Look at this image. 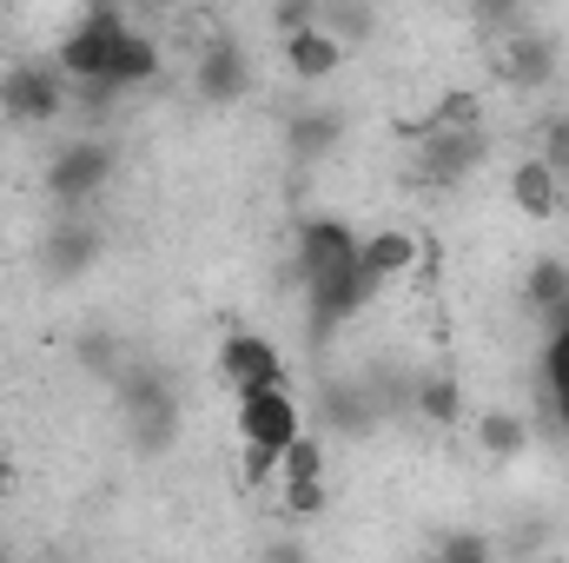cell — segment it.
I'll list each match as a JSON object with an SVG mask.
<instances>
[{
	"label": "cell",
	"instance_id": "obj_1",
	"mask_svg": "<svg viewBox=\"0 0 569 563\" xmlns=\"http://www.w3.org/2000/svg\"><path fill=\"white\" fill-rule=\"evenodd\" d=\"M298 279H305V305H311V332L331 338L371 292L358 273V233L345 219H311L298 233Z\"/></svg>",
	"mask_w": 569,
	"mask_h": 563
},
{
	"label": "cell",
	"instance_id": "obj_2",
	"mask_svg": "<svg viewBox=\"0 0 569 563\" xmlns=\"http://www.w3.org/2000/svg\"><path fill=\"white\" fill-rule=\"evenodd\" d=\"M73 100V80L60 67H40V60H20L0 73V113L13 127H53Z\"/></svg>",
	"mask_w": 569,
	"mask_h": 563
},
{
	"label": "cell",
	"instance_id": "obj_3",
	"mask_svg": "<svg viewBox=\"0 0 569 563\" xmlns=\"http://www.w3.org/2000/svg\"><path fill=\"white\" fill-rule=\"evenodd\" d=\"M120 27H127V13H113V7H93L67 40H60V53H53V67L80 87V80H113V47H120ZM127 93V87H120Z\"/></svg>",
	"mask_w": 569,
	"mask_h": 563
},
{
	"label": "cell",
	"instance_id": "obj_4",
	"mask_svg": "<svg viewBox=\"0 0 569 563\" xmlns=\"http://www.w3.org/2000/svg\"><path fill=\"white\" fill-rule=\"evenodd\" d=\"M557 60H563V53H557V33H537V27H503L497 47H490V73H497L503 87H517V93L550 87Z\"/></svg>",
	"mask_w": 569,
	"mask_h": 563
},
{
	"label": "cell",
	"instance_id": "obj_5",
	"mask_svg": "<svg viewBox=\"0 0 569 563\" xmlns=\"http://www.w3.org/2000/svg\"><path fill=\"white\" fill-rule=\"evenodd\" d=\"M113 166H120V159H113L107 140H67L53 152V166H47V192H53L60 206H87V199L107 192Z\"/></svg>",
	"mask_w": 569,
	"mask_h": 563
},
{
	"label": "cell",
	"instance_id": "obj_6",
	"mask_svg": "<svg viewBox=\"0 0 569 563\" xmlns=\"http://www.w3.org/2000/svg\"><path fill=\"white\" fill-rule=\"evenodd\" d=\"M298 431H305V412H298L291 385H252V392H239V437L246 444L284 451Z\"/></svg>",
	"mask_w": 569,
	"mask_h": 563
},
{
	"label": "cell",
	"instance_id": "obj_7",
	"mask_svg": "<svg viewBox=\"0 0 569 563\" xmlns=\"http://www.w3.org/2000/svg\"><path fill=\"white\" fill-rule=\"evenodd\" d=\"M219 378L232 385V392H252V385H291V365H284V352L272 338H259V332H232L226 345H219Z\"/></svg>",
	"mask_w": 569,
	"mask_h": 563
},
{
	"label": "cell",
	"instance_id": "obj_8",
	"mask_svg": "<svg viewBox=\"0 0 569 563\" xmlns=\"http://www.w3.org/2000/svg\"><path fill=\"white\" fill-rule=\"evenodd\" d=\"M192 87H199V100L206 107H232L246 87H252V67H246V53H239V40H206L199 47V67H192Z\"/></svg>",
	"mask_w": 569,
	"mask_h": 563
},
{
	"label": "cell",
	"instance_id": "obj_9",
	"mask_svg": "<svg viewBox=\"0 0 569 563\" xmlns=\"http://www.w3.org/2000/svg\"><path fill=\"white\" fill-rule=\"evenodd\" d=\"M418 233H405V226H378L371 239H358V273H365V292H385L391 279H405L411 266H418Z\"/></svg>",
	"mask_w": 569,
	"mask_h": 563
},
{
	"label": "cell",
	"instance_id": "obj_10",
	"mask_svg": "<svg viewBox=\"0 0 569 563\" xmlns=\"http://www.w3.org/2000/svg\"><path fill=\"white\" fill-rule=\"evenodd\" d=\"M279 47H284L291 80H305V87H318V80H331V73L345 67V40H338V33H325L318 20H311V27H291V33H279Z\"/></svg>",
	"mask_w": 569,
	"mask_h": 563
},
{
	"label": "cell",
	"instance_id": "obj_11",
	"mask_svg": "<svg viewBox=\"0 0 569 563\" xmlns=\"http://www.w3.org/2000/svg\"><path fill=\"white\" fill-rule=\"evenodd\" d=\"M510 199H517V213H523V219H557V213L569 206V186L550 172V159H537V152H530V159H517V166H510Z\"/></svg>",
	"mask_w": 569,
	"mask_h": 563
},
{
	"label": "cell",
	"instance_id": "obj_12",
	"mask_svg": "<svg viewBox=\"0 0 569 563\" xmlns=\"http://www.w3.org/2000/svg\"><path fill=\"white\" fill-rule=\"evenodd\" d=\"M159 40L140 27H120V47H113V87H152L159 80Z\"/></svg>",
	"mask_w": 569,
	"mask_h": 563
},
{
	"label": "cell",
	"instance_id": "obj_13",
	"mask_svg": "<svg viewBox=\"0 0 569 563\" xmlns=\"http://www.w3.org/2000/svg\"><path fill=\"white\" fill-rule=\"evenodd\" d=\"M477 444H483L490 457H523V451H530V424H523V412H510V405H490V412L477 418Z\"/></svg>",
	"mask_w": 569,
	"mask_h": 563
},
{
	"label": "cell",
	"instance_id": "obj_14",
	"mask_svg": "<svg viewBox=\"0 0 569 563\" xmlns=\"http://www.w3.org/2000/svg\"><path fill=\"white\" fill-rule=\"evenodd\" d=\"M411 412H418L425 424H457V412H463V385H457L450 372H430V378L411 385Z\"/></svg>",
	"mask_w": 569,
	"mask_h": 563
},
{
	"label": "cell",
	"instance_id": "obj_15",
	"mask_svg": "<svg viewBox=\"0 0 569 563\" xmlns=\"http://www.w3.org/2000/svg\"><path fill=\"white\" fill-rule=\"evenodd\" d=\"M318 27L338 33L345 47H358V40L378 33V7H371V0H318Z\"/></svg>",
	"mask_w": 569,
	"mask_h": 563
},
{
	"label": "cell",
	"instance_id": "obj_16",
	"mask_svg": "<svg viewBox=\"0 0 569 563\" xmlns=\"http://www.w3.org/2000/svg\"><path fill=\"white\" fill-rule=\"evenodd\" d=\"M523 305H530V312H550V318L569 312V266L563 259H537V266H530V279H523Z\"/></svg>",
	"mask_w": 569,
	"mask_h": 563
},
{
	"label": "cell",
	"instance_id": "obj_17",
	"mask_svg": "<svg viewBox=\"0 0 569 563\" xmlns=\"http://www.w3.org/2000/svg\"><path fill=\"white\" fill-rule=\"evenodd\" d=\"M543 385H550V398H557V418L569 424V312H557V325H550V352H543Z\"/></svg>",
	"mask_w": 569,
	"mask_h": 563
},
{
	"label": "cell",
	"instance_id": "obj_18",
	"mask_svg": "<svg viewBox=\"0 0 569 563\" xmlns=\"http://www.w3.org/2000/svg\"><path fill=\"white\" fill-rule=\"evenodd\" d=\"M87 259H93V233H87V226H53V239H47V273L67 279V273H80Z\"/></svg>",
	"mask_w": 569,
	"mask_h": 563
},
{
	"label": "cell",
	"instance_id": "obj_19",
	"mask_svg": "<svg viewBox=\"0 0 569 563\" xmlns=\"http://www.w3.org/2000/svg\"><path fill=\"white\" fill-rule=\"evenodd\" d=\"M430 127H457V134H463V127H483V93H477V87H450V93L430 107Z\"/></svg>",
	"mask_w": 569,
	"mask_h": 563
},
{
	"label": "cell",
	"instance_id": "obj_20",
	"mask_svg": "<svg viewBox=\"0 0 569 563\" xmlns=\"http://www.w3.org/2000/svg\"><path fill=\"white\" fill-rule=\"evenodd\" d=\"M284 140L298 159H311V152H325V146L338 140V113H298L291 127H284Z\"/></svg>",
	"mask_w": 569,
	"mask_h": 563
},
{
	"label": "cell",
	"instance_id": "obj_21",
	"mask_svg": "<svg viewBox=\"0 0 569 563\" xmlns=\"http://www.w3.org/2000/svg\"><path fill=\"white\" fill-rule=\"evenodd\" d=\"M331 497H325V477H279V511L284 517H318Z\"/></svg>",
	"mask_w": 569,
	"mask_h": 563
},
{
	"label": "cell",
	"instance_id": "obj_22",
	"mask_svg": "<svg viewBox=\"0 0 569 563\" xmlns=\"http://www.w3.org/2000/svg\"><path fill=\"white\" fill-rule=\"evenodd\" d=\"M279 477H325V444H318L311 431H298L279 451Z\"/></svg>",
	"mask_w": 569,
	"mask_h": 563
},
{
	"label": "cell",
	"instance_id": "obj_23",
	"mask_svg": "<svg viewBox=\"0 0 569 563\" xmlns=\"http://www.w3.org/2000/svg\"><path fill=\"white\" fill-rule=\"evenodd\" d=\"M537 159H550V172L569 186V113H550L537 127Z\"/></svg>",
	"mask_w": 569,
	"mask_h": 563
},
{
	"label": "cell",
	"instance_id": "obj_24",
	"mask_svg": "<svg viewBox=\"0 0 569 563\" xmlns=\"http://www.w3.org/2000/svg\"><path fill=\"white\" fill-rule=\"evenodd\" d=\"M318 20V0H279V33H291V27H311Z\"/></svg>",
	"mask_w": 569,
	"mask_h": 563
},
{
	"label": "cell",
	"instance_id": "obj_25",
	"mask_svg": "<svg viewBox=\"0 0 569 563\" xmlns=\"http://www.w3.org/2000/svg\"><path fill=\"white\" fill-rule=\"evenodd\" d=\"M443 557H490L483 537H443Z\"/></svg>",
	"mask_w": 569,
	"mask_h": 563
},
{
	"label": "cell",
	"instance_id": "obj_26",
	"mask_svg": "<svg viewBox=\"0 0 569 563\" xmlns=\"http://www.w3.org/2000/svg\"><path fill=\"white\" fill-rule=\"evenodd\" d=\"M7 491H13V457L0 451V497H7Z\"/></svg>",
	"mask_w": 569,
	"mask_h": 563
},
{
	"label": "cell",
	"instance_id": "obj_27",
	"mask_svg": "<svg viewBox=\"0 0 569 563\" xmlns=\"http://www.w3.org/2000/svg\"><path fill=\"white\" fill-rule=\"evenodd\" d=\"M159 7H166V0H159Z\"/></svg>",
	"mask_w": 569,
	"mask_h": 563
}]
</instances>
